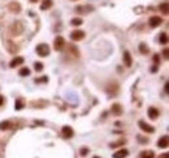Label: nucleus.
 <instances>
[{
	"mask_svg": "<svg viewBox=\"0 0 169 158\" xmlns=\"http://www.w3.org/2000/svg\"><path fill=\"white\" fill-rule=\"evenodd\" d=\"M37 53L40 56V57H47V56L50 55V47H48V44H46V43L38 44L37 45Z\"/></svg>",
	"mask_w": 169,
	"mask_h": 158,
	"instance_id": "obj_1",
	"label": "nucleus"
},
{
	"mask_svg": "<svg viewBox=\"0 0 169 158\" xmlns=\"http://www.w3.org/2000/svg\"><path fill=\"white\" fill-rule=\"evenodd\" d=\"M138 126L142 128V131H144V132H147V134H154L155 132V127L151 126V124H148V123H146L144 121H139Z\"/></svg>",
	"mask_w": 169,
	"mask_h": 158,
	"instance_id": "obj_2",
	"label": "nucleus"
},
{
	"mask_svg": "<svg viewBox=\"0 0 169 158\" xmlns=\"http://www.w3.org/2000/svg\"><path fill=\"white\" fill-rule=\"evenodd\" d=\"M83 38H84V31H82V30H74V31H72V34H70V39L73 42H79V40H82Z\"/></svg>",
	"mask_w": 169,
	"mask_h": 158,
	"instance_id": "obj_3",
	"label": "nucleus"
},
{
	"mask_svg": "<svg viewBox=\"0 0 169 158\" xmlns=\"http://www.w3.org/2000/svg\"><path fill=\"white\" fill-rule=\"evenodd\" d=\"M64 45H65V40H64L63 37H56L55 38V42H53L55 51H63Z\"/></svg>",
	"mask_w": 169,
	"mask_h": 158,
	"instance_id": "obj_4",
	"label": "nucleus"
},
{
	"mask_svg": "<svg viewBox=\"0 0 169 158\" xmlns=\"http://www.w3.org/2000/svg\"><path fill=\"white\" fill-rule=\"evenodd\" d=\"M61 135H63L65 139H70V137H73L74 131L70 126H64L63 128H61Z\"/></svg>",
	"mask_w": 169,
	"mask_h": 158,
	"instance_id": "obj_5",
	"label": "nucleus"
},
{
	"mask_svg": "<svg viewBox=\"0 0 169 158\" xmlns=\"http://www.w3.org/2000/svg\"><path fill=\"white\" fill-rule=\"evenodd\" d=\"M148 24H150V26H151L152 29H155V27H157V26H160L162 24V18L159 17V16H152V17L150 18Z\"/></svg>",
	"mask_w": 169,
	"mask_h": 158,
	"instance_id": "obj_6",
	"label": "nucleus"
},
{
	"mask_svg": "<svg viewBox=\"0 0 169 158\" xmlns=\"http://www.w3.org/2000/svg\"><path fill=\"white\" fill-rule=\"evenodd\" d=\"M147 116H148V118H151V119H157L159 116H160V111L156 109V108L151 106V108H148V110H147Z\"/></svg>",
	"mask_w": 169,
	"mask_h": 158,
	"instance_id": "obj_7",
	"label": "nucleus"
},
{
	"mask_svg": "<svg viewBox=\"0 0 169 158\" xmlns=\"http://www.w3.org/2000/svg\"><path fill=\"white\" fill-rule=\"evenodd\" d=\"M122 60H124V64H125V66H126V68H130V66H131V64H133V58H131V55H130L128 51L124 52Z\"/></svg>",
	"mask_w": 169,
	"mask_h": 158,
	"instance_id": "obj_8",
	"label": "nucleus"
},
{
	"mask_svg": "<svg viewBox=\"0 0 169 158\" xmlns=\"http://www.w3.org/2000/svg\"><path fill=\"white\" fill-rule=\"evenodd\" d=\"M24 57H21V56H17V57H14L13 60L11 61V64H9V66L11 68H17L20 66V65H22L24 64Z\"/></svg>",
	"mask_w": 169,
	"mask_h": 158,
	"instance_id": "obj_9",
	"label": "nucleus"
},
{
	"mask_svg": "<svg viewBox=\"0 0 169 158\" xmlns=\"http://www.w3.org/2000/svg\"><path fill=\"white\" fill-rule=\"evenodd\" d=\"M168 144H169V139H168L167 135H165V136H161L160 139H159V141H157V147L161 148V149L168 148Z\"/></svg>",
	"mask_w": 169,
	"mask_h": 158,
	"instance_id": "obj_10",
	"label": "nucleus"
},
{
	"mask_svg": "<svg viewBox=\"0 0 169 158\" xmlns=\"http://www.w3.org/2000/svg\"><path fill=\"white\" fill-rule=\"evenodd\" d=\"M129 156L128 149H118L116 153H113V158H126Z\"/></svg>",
	"mask_w": 169,
	"mask_h": 158,
	"instance_id": "obj_11",
	"label": "nucleus"
},
{
	"mask_svg": "<svg viewBox=\"0 0 169 158\" xmlns=\"http://www.w3.org/2000/svg\"><path fill=\"white\" fill-rule=\"evenodd\" d=\"M110 111H112L115 116H121L122 114V108L120 104H113L112 108H110Z\"/></svg>",
	"mask_w": 169,
	"mask_h": 158,
	"instance_id": "obj_12",
	"label": "nucleus"
},
{
	"mask_svg": "<svg viewBox=\"0 0 169 158\" xmlns=\"http://www.w3.org/2000/svg\"><path fill=\"white\" fill-rule=\"evenodd\" d=\"M12 127V123L9 121H3L0 122V130L1 131H6V130H11Z\"/></svg>",
	"mask_w": 169,
	"mask_h": 158,
	"instance_id": "obj_13",
	"label": "nucleus"
},
{
	"mask_svg": "<svg viewBox=\"0 0 169 158\" xmlns=\"http://www.w3.org/2000/svg\"><path fill=\"white\" fill-rule=\"evenodd\" d=\"M52 4H53V1L52 0H43V3H42V5H40V9L42 11H47V9H50Z\"/></svg>",
	"mask_w": 169,
	"mask_h": 158,
	"instance_id": "obj_14",
	"label": "nucleus"
},
{
	"mask_svg": "<svg viewBox=\"0 0 169 158\" xmlns=\"http://www.w3.org/2000/svg\"><path fill=\"white\" fill-rule=\"evenodd\" d=\"M141 158H155V153L152 150H144L141 153Z\"/></svg>",
	"mask_w": 169,
	"mask_h": 158,
	"instance_id": "obj_15",
	"label": "nucleus"
},
{
	"mask_svg": "<svg viewBox=\"0 0 169 158\" xmlns=\"http://www.w3.org/2000/svg\"><path fill=\"white\" fill-rule=\"evenodd\" d=\"M18 74L21 75V77H27V75H30V69L26 68V66L21 68L20 69V71H18Z\"/></svg>",
	"mask_w": 169,
	"mask_h": 158,
	"instance_id": "obj_16",
	"label": "nucleus"
},
{
	"mask_svg": "<svg viewBox=\"0 0 169 158\" xmlns=\"http://www.w3.org/2000/svg\"><path fill=\"white\" fill-rule=\"evenodd\" d=\"M159 42H160L162 45L167 44V43H168V34H167V32H161L160 38H159Z\"/></svg>",
	"mask_w": 169,
	"mask_h": 158,
	"instance_id": "obj_17",
	"label": "nucleus"
},
{
	"mask_svg": "<svg viewBox=\"0 0 169 158\" xmlns=\"http://www.w3.org/2000/svg\"><path fill=\"white\" fill-rule=\"evenodd\" d=\"M83 24V21H82V18H79V17H77V18H73L70 21V25L72 26H81Z\"/></svg>",
	"mask_w": 169,
	"mask_h": 158,
	"instance_id": "obj_18",
	"label": "nucleus"
},
{
	"mask_svg": "<svg viewBox=\"0 0 169 158\" xmlns=\"http://www.w3.org/2000/svg\"><path fill=\"white\" fill-rule=\"evenodd\" d=\"M160 11L162 12L164 16H168V3H162V4H160Z\"/></svg>",
	"mask_w": 169,
	"mask_h": 158,
	"instance_id": "obj_19",
	"label": "nucleus"
},
{
	"mask_svg": "<svg viewBox=\"0 0 169 158\" xmlns=\"http://www.w3.org/2000/svg\"><path fill=\"white\" fill-rule=\"evenodd\" d=\"M22 108H24V101H22V98H17L16 100V110H21Z\"/></svg>",
	"mask_w": 169,
	"mask_h": 158,
	"instance_id": "obj_20",
	"label": "nucleus"
},
{
	"mask_svg": "<svg viewBox=\"0 0 169 158\" xmlns=\"http://www.w3.org/2000/svg\"><path fill=\"white\" fill-rule=\"evenodd\" d=\"M9 8H11L12 11H14V12H20V11H21V6H20L18 3H12V4L9 5Z\"/></svg>",
	"mask_w": 169,
	"mask_h": 158,
	"instance_id": "obj_21",
	"label": "nucleus"
},
{
	"mask_svg": "<svg viewBox=\"0 0 169 158\" xmlns=\"http://www.w3.org/2000/svg\"><path fill=\"white\" fill-rule=\"evenodd\" d=\"M139 51H141L143 55H147L148 52H150V51H148V48H147V45H146L144 43H142V44L139 45Z\"/></svg>",
	"mask_w": 169,
	"mask_h": 158,
	"instance_id": "obj_22",
	"label": "nucleus"
},
{
	"mask_svg": "<svg viewBox=\"0 0 169 158\" xmlns=\"http://www.w3.org/2000/svg\"><path fill=\"white\" fill-rule=\"evenodd\" d=\"M125 143H126V140H120V141H117V143H112V144H109V147H110V148H117V147L124 145Z\"/></svg>",
	"mask_w": 169,
	"mask_h": 158,
	"instance_id": "obj_23",
	"label": "nucleus"
},
{
	"mask_svg": "<svg viewBox=\"0 0 169 158\" xmlns=\"http://www.w3.org/2000/svg\"><path fill=\"white\" fill-rule=\"evenodd\" d=\"M34 69H35V71H42L43 70V64H42V62H35Z\"/></svg>",
	"mask_w": 169,
	"mask_h": 158,
	"instance_id": "obj_24",
	"label": "nucleus"
},
{
	"mask_svg": "<svg viewBox=\"0 0 169 158\" xmlns=\"http://www.w3.org/2000/svg\"><path fill=\"white\" fill-rule=\"evenodd\" d=\"M89 152H90V149H87V148H82V149L79 150V154L82 157H84V156H87V154H89Z\"/></svg>",
	"mask_w": 169,
	"mask_h": 158,
	"instance_id": "obj_25",
	"label": "nucleus"
},
{
	"mask_svg": "<svg viewBox=\"0 0 169 158\" xmlns=\"http://www.w3.org/2000/svg\"><path fill=\"white\" fill-rule=\"evenodd\" d=\"M162 55H164V58H165V60H168V58H169V53H168V48H164V51H162Z\"/></svg>",
	"mask_w": 169,
	"mask_h": 158,
	"instance_id": "obj_26",
	"label": "nucleus"
},
{
	"mask_svg": "<svg viewBox=\"0 0 169 158\" xmlns=\"http://www.w3.org/2000/svg\"><path fill=\"white\" fill-rule=\"evenodd\" d=\"M154 61L156 62V64H159V61H160V57H159V55H155V56H154Z\"/></svg>",
	"mask_w": 169,
	"mask_h": 158,
	"instance_id": "obj_27",
	"label": "nucleus"
},
{
	"mask_svg": "<svg viewBox=\"0 0 169 158\" xmlns=\"http://www.w3.org/2000/svg\"><path fill=\"white\" fill-rule=\"evenodd\" d=\"M3 104H4V96H1V95H0V106H1Z\"/></svg>",
	"mask_w": 169,
	"mask_h": 158,
	"instance_id": "obj_28",
	"label": "nucleus"
},
{
	"mask_svg": "<svg viewBox=\"0 0 169 158\" xmlns=\"http://www.w3.org/2000/svg\"><path fill=\"white\" fill-rule=\"evenodd\" d=\"M151 71H152V73H156V71H157V66L155 65L154 68H151Z\"/></svg>",
	"mask_w": 169,
	"mask_h": 158,
	"instance_id": "obj_29",
	"label": "nucleus"
},
{
	"mask_svg": "<svg viewBox=\"0 0 169 158\" xmlns=\"http://www.w3.org/2000/svg\"><path fill=\"white\" fill-rule=\"evenodd\" d=\"M160 158H168V153H164V154H161Z\"/></svg>",
	"mask_w": 169,
	"mask_h": 158,
	"instance_id": "obj_30",
	"label": "nucleus"
},
{
	"mask_svg": "<svg viewBox=\"0 0 169 158\" xmlns=\"http://www.w3.org/2000/svg\"><path fill=\"white\" fill-rule=\"evenodd\" d=\"M30 1H31V3H37L38 0H30Z\"/></svg>",
	"mask_w": 169,
	"mask_h": 158,
	"instance_id": "obj_31",
	"label": "nucleus"
},
{
	"mask_svg": "<svg viewBox=\"0 0 169 158\" xmlns=\"http://www.w3.org/2000/svg\"><path fill=\"white\" fill-rule=\"evenodd\" d=\"M92 158H100V157H92Z\"/></svg>",
	"mask_w": 169,
	"mask_h": 158,
	"instance_id": "obj_32",
	"label": "nucleus"
},
{
	"mask_svg": "<svg viewBox=\"0 0 169 158\" xmlns=\"http://www.w3.org/2000/svg\"><path fill=\"white\" fill-rule=\"evenodd\" d=\"M73 1H76V0H73Z\"/></svg>",
	"mask_w": 169,
	"mask_h": 158,
	"instance_id": "obj_33",
	"label": "nucleus"
}]
</instances>
